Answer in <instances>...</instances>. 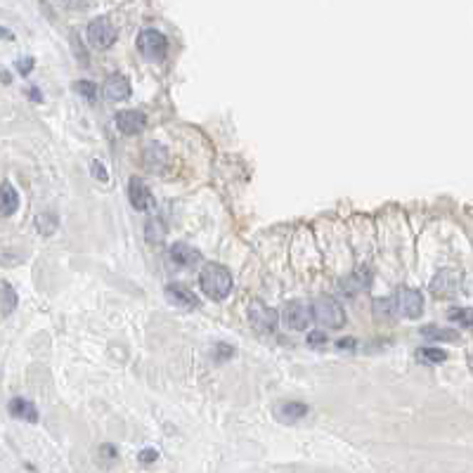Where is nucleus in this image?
<instances>
[{"instance_id": "obj_29", "label": "nucleus", "mask_w": 473, "mask_h": 473, "mask_svg": "<svg viewBox=\"0 0 473 473\" xmlns=\"http://www.w3.org/2000/svg\"><path fill=\"white\" fill-rule=\"evenodd\" d=\"M90 169H92V176L97 178V180H102V183H107V180H109V176H107V169H105V166H102L100 161H92Z\"/></svg>"}, {"instance_id": "obj_12", "label": "nucleus", "mask_w": 473, "mask_h": 473, "mask_svg": "<svg viewBox=\"0 0 473 473\" xmlns=\"http://www.w3.org/2000/svg\"><path fill=\"white\" fill-rule=\"evenodd\" d=\"M105 97L109 102H123L130 97V81L123 74H112L105 83Z\"/></svg>"}, {"instance_id": "obj_6", "label": "nucleus", "mask_w": 473, "mask_h": 473, "mask_svg": "<svg viewBox=\"0 0 473 473\" xmlns=\"http://www.w3.org/2000/svg\"><path fill=\"white\" fill-rule=\"evenodd\" d=\"M395 303H398V312L407 319H417L421 317V312H424V296H421V291L417 289L403 287L398 291Z\"/></svg>"}, {"instance_id": "obj_10", "label": "nucleus", "mask_w": 473, "mask_h": 473, "mask_svg": "<svg viewBox=\"0 0 473 473\" xmlns=\"http://www.w3.org/2000/svg\"><path fill=\"white\" fill-rule=\"evenodd\" d=\"M462 284V275L457 270H442L435 275V280L431 282V291L435 296H452L457 294Z\"/></svg>"}, {"instance_id": "obj_8", "label": "nucleus", "mask_w": 473, "mask_h": 473, "mask_svg": "<svg viewBox=\"0 0 473 473\" xmlns=\"http://www.w3.org/2000/svg\"><path fill=\"white\" fill-rule=\"evenodd\" d=\"M128 201L135 211H152L154 208V194L142 178H130L128 183Z\"/></svg>"}, {"instance_id": "obj_14", "label": "nucleus", "mask_w": 473, "mask_h": 473, "mask_svg": "<svg viewBox=\"0 0 473 473\" xmlns=\"http://www.w3.org/2000/svg\"><path fill=\"white\" fill-rule=\"evenodd\" d=\"M308 405L305 403H296V400H284V403L275 405V417L280 421H298L303 417H308Z\"/></svg>"}, {"instance_id": "obj_31", "label": "nucleus", "mask_w": 473, "mask_h": 473, "mask_svg": "<svg viewBox=\"0 0 473 473\" xmlns=\"http://www.w3.org/2000/svg\"><path fill=\"white\" fill-rule=\"evenodd\" d=\"M336 346H339V351H346V348H348V351H353V348H355V339H341Z\"/></svg>"}, {"instance_id": "obj_18", "label": "nucleus", "mask_w": 473, "mask_h": 473, "mask_svg": "<svg viewBox=\"0 0 473 473\" xmlns=\"http://www.w3.org/2000/svg\"><path fill=\"white\" fill-rule=\"evenodd\" d=\"M17 303H19V296L12 284H7V282L0 284V310H3V315H12L14 308H17Z\"/></svg>"}, {"instance_id": "obj_1", "label": "nucleus", "mask_w": 473, "mask_h": 473, "mask_svg": "<svg viewBox=\"0 0 473 473\" xmlns=\"http://www.w3.org/2000/svg\"><path fill=\"white\" fill-rule=\"evenodd\" d=\"M199 287L211 301H225L232 294V275L225 265L208 263L199 272Z\"/></svg>"}, {"instance_id": "obj_3", "label": "nucleus", "mask_w": 473, "mask_h": 473, "mask_svg": "<svg viewBox=\"0 0 473 473\" xmlns=\"http://www.w3.org/2000/svg\"><path fill=\"white\" fill-rule=\"evenodd\" d=\"M312 315L319 324H326L329 329H341L346 324V310L336 298L331 296H322L317 298L315 305H312Z\"/></svg>"}, {"instance_id": "obj_22", "label": "nucleus", "mask_w": 473, "mask_h": 473, "mask_svg": "<svg viewBox=\"0 0 473 473\" xmlns=\"http://www.w3.org/2000/svg\"><path fill=\"white\" fill-rule=\"evenodd\" d=\"M393 310H398L395 298H376L374 301V315L376 317H390Z\"/></svg>"}, {"instance_id": "obj_20", "label": "nucleus", "mask_w": 473, "mask_h": 473, "mask_svg": "<svg viewBox=\"0 0 473 473\" xmlns=\"http://www.w3.org/2000/svg\"><path fill=\"white\" fill-rule=\"evenodd\" d=\"M417 358L424 365H440V362L447 360V353L440 351V348H421V351H417Z\"/></svg>"}, {"instance_id": "obj_15", "label": "nucleus", "mask_w": 473, "mask_h": 473, "mask_svg": "<svg viewBox=\"0 0 473 473\" xmlns=\"http://www.w3.org/2000/svg\"><path fill=\"white\" fill-rule=\"evenodd\" d=\"M166 298H169L173 305H180V308H189V310L199 305V298L187 287H183V284H169V287H166Z\"/></svg>"}, {"instance_id": "obj_11", "label": "nucleus", "mask_w": 473, "mask_h": 473, "mask_svg": "<svg viewBox=\"0 0 473 473\" xmlns=\"http://www.w3.org/2000/svg\"><path fill=\"white\" fill-rule=\"evenodd\" d=\"M169 260L178 267H192L201 260V253L196 249H192V246L185 244V242H178L169 249Z\"/></svg>"}, {"instance_id": "obj_17", "label": "nucleus", "mask_w": 473, "mask_h": 473, "mask_svg": "<svg viewBox=\"0 0 473 473\" xmlns=\"http://www.w3.org/2000/svg\"><path fill=\"white\" fill-rule=\"evenodd\" d=\"M19 208V192L10 183L0 185V213L12 216Z\"/></svg>"}, {"instance_id": "obj_4", "label": "nucleus", "mask_w": 473, "mask_h": 473, "mask_svg": "<svg viewBox=\"0 0 473 473\" xmlns=\"http://www.w3.org/2000/svg\"><path fill=\"white\" fill-rule=\"evenodd\" d=\"M88 41L92 48L107 50L116 43V26L107 17H97L88 24Z\"/></svg>"}, {"instance_id": "obj_2", "label": "nucleus", "mask_w": 473, "mask_h": 473, "mask_svg": "<svg viewBox=\"0 0 473 473\" xmlns=\"http://www.w3.org/2000/svg\"><path fill=\"white\" fill-rule=\"evenodd\" d=\"M137 50L147 62H161L169 55V41L156 28H144L137 36Z\"/></svg>"}, {"instance_id": "obj_7", "label": "nucleus", "mask_w": 473, "mask_h": 473, "mask_svg": "<svg viewBox=\"0 0 473 473\" xmlns=\"http://www.w3.org/2000/svg\"><path fill=\"white\" fill-rule=\"evenodd\" d=\"M249 319H251V324L260 331H275V326H277V322H280V312L260 301H251Z\"/></svg>"}, {"instance_id": "obj_26", "label": "nucleus", "mask_w": 473, "mask_h": 473, "mask_svg": "<svg viewBox=\"0 0 473 473\" xmlns=\"http://www.w3.org/2000/svg\"><path fill=\"white\" fill-rule=\"evenodd\" d=\"M74 90L76 92H81V97H85V100H95V95H97V88H95V83H90V81H78V83H74Z\"/></svg>"}, {"instance_id": "obj_30", "label": "nucleus", "mask_w": 473, "mask_h": 473, "mask_svg": "<svg viewBox=\"0 0 473 473\" xmlns=\"http://www.w3.org/2000/svg\"><path fill=\"white\" fill-rule=\"evenodd\" d=\"M156 457H159V452H156V450H144V452L140 455V462L149 464V462H154Z\"/></svg>"}, {"instance_id": "obj_24", "label": "nucleus", "mask_w": 473, "mask_h": 473, "mask_svg": "<svg viewBox=\"0 0 473 473\" xmlns=\"http://www.w3.org/2000/svg\"><path fill=\"white\" fill-rule=\"evenodd\" d=\"M36 225L41 228V232H46V235H53V232L57 230V218L50 216V213H43L36 218Z\"/></svg>"}, {"instance_id": "obj_25", "label": "nucleus", "mask_w": 473, "mask_h": 473, "mask_svg": "<svg viewBox=\"0 0 473 473\" xmlns=\"http://www.w3.org/2000/svg\"><path fill=\"white\" fill-rule=\"evenodd\" d=\"M367 282L369 280H362V275H355V277L344 282V291H346V294H358V291L367 289Z\"/></svg>"}, {"instance_id": "obj_16", "label": "nucleus", "mask_w": 473, "mask_h": 473, "mask_svg": "<svg viewBox=\"0 0 473 473\" xmlns=\"http://www.w3.org/2000/svg\"><path fill=\"white\" fill-rule=\"evenodd\" d=\"M10 414L14 419H24V421H31V424L38 421V410H36V405L31 403V400H24V398L10 400Z\"/></svg>"}, {"instance_id": "obj_9", "label": "nucleus", "mask_w": 473, "mask_h": 473, "mask_svg": "<svg viewBox=\"0 0 473 473\" xmlns=\"http://www.w3.org/2000/svg\"><path fill=\"white\" fill-rule=\"evenodd\" d=\"M144 126H147V116L137 109H126V112L116 114V128L123 135H137L142 133Z\"/></svg>"}, {"instance_id": "obj_23", "label": "nucleus", "mask_w": 473, "mask_h": 473, "mask_svg": "<svg viewBox=\"0 0 473 473\" xmlns=\"http://www.w3.org/2000/svg\"><path fill=\"white\" fill-rule=\"evenodd\" d=\"M166 237V228L161 220H149L147 223V242L149 244H161Z\"/></svg>"}, {"instance_id": "obj_21", "label": "nucleus", "mask_w": 473, "mask_h": 473, "mask_svg": "<svg viewBox=\"0 0 473 473\" xmlns=\"http://www.w3.org/2000/svg\"><path fill=\"white\" fill-rule=\"evenodd\" d=\"M447 317L452 319L455 324L473 326V308H452V310L447 312Z\"/></svg>"}, {"instance_id": "obj_27", "label": "nucleus", "mask_w": 473, "mask_h": 473, "mask_svg": "<svg viewBox=\"0 0 473 473\" xmlns=\"http://www.w3.org/2000/svg\"><path fill=\"white\" fill-rule=\"evenodd\" d=\"M326 344H329V339H326L324 331H310V334H308V346H312V348H324Z\"/></svg>"}, {"instance_id": "obj_13", "label": "nucleus", "mask_w": 473, "mask_h": 473, "mask_svg": "<svg viewBox=\"0 0 473 473\" xmlns=\"http://www.w3.org/2000/svg\"><path fill=\"white\" fill-rule=\"evenodd\" d=\"M144 169L154 171V173H161L166 169V164H169V152H166V147H161V144L152 142L144 147Z\"/></svg>"}, {"instance_id": "obj_19", "label": "nucleus", "mask_w": 473, "mask_h": 473, "mask_svg": "<svg viewBox=\"0 0 473 473\" xmlns=\"http://www.w3.org/2000/svg\"><path fill=\"white\" fill-rule=\"evenodd\" d=\"M421 336L428 341H457L459 339V331L440 329V326H424V329H421Z\"/></svg>"}, {"instance_id": "obj_28", "label": "nucleus", "mask_w": 473, "mask_h": 473, "mask_svg": "<svg viewBox=\"0 0 473 473\" xmlns=\"http://www.w3.org/2000/svg\"><path fill=\"white\" fill-rule=\"evenodd\" d=\"M31 69H33V60H31V57H24V60L17 62V71H19L21 76H28V74H31Z\"/></svg>"}, {"instance_id": "obj_5", "label": "nucleus", "mask_w": 473, "mask_h": 473, "mask_svg": "<svg viewBox=\"0 0 473 473\" xmlns=\"http://www.w3.org/2000/svg\"><path fill=\"white\" fill-rule=\"evenodd\" d=\"M282 317L289 329L303 331V329H308V324L312 322V317L315 315H312V308L305 301H291V303H287V308H284Z\"/></svg>"}]
</instances>
